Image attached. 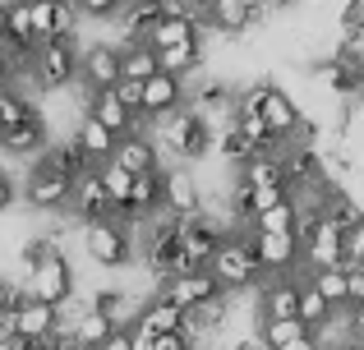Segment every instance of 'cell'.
<instances>
[{
	"mask_svg": "<svg viewBox=\"0 0 364 350\" xmlns=\"http://www.w3.org/2000/svg\"><path fill=\"white\" fill-rule=\"evenodd\" d=\"M152 143L166 148L180 162H203L217 148V129H213V120H203L194 106H180V111H171V116L152 120Z\"/></svg>",
	"mask_w": 364,
	"mask_h": 350,
	"instance_id": "6da1fadb",
	"label": "cell"
},
{
	"mask_svg": "<svg viewBox=\"0 0 364 350\" xmlns=\"http://www.w3.org/2000/svg\"><path fill=\"white\" fill-rule=\"evenodd\" d=\"M208 272H213V281L226 290V295H240V290L263 286V268H258L245 231H231L222 244H217V253L208 258Z\"/></svg>",
	"mask_w": 364,
	"mask_h": 350,
	"instance_id": "7a4b0ae2",
	"label": "cell"
},
{
	"mask_svg": "<svg viewBox=\"0 0 364 350\" xmlns=\"http://www.w3.org/2000/svg\"><path fill=\"white\" fill-rule=\"evenodd\" d=\"M235 102H245V106H254L258 116H263L267 134H272L277 143H291L295 129H300V120H304L300 102H295L286 88H277V83H249L245 92H235Z\"/></svg>",
	"mask_w": 364,
	"mask_h": 350,
	"instance_id": "3957f363",
	"label": "cell"
},
{
	"mask_svg": "<svg viewBox=\"0 0 364 350\" xmlns=\"http://www.w3.org/2000/svg\"><path fill=\"white\" fill-rule=\"evenodd\" d=\"M83 253L97 268H129V258L139 253L134 226H124L120 217H102V222H83Z\"/></svg>",
	"mask_w": 364,
	"mask_h": 350,
	"instance_id": "277c9868",
	"label": "cell"
},
{
	"mask_svg": "<svg viewBox=\"0 0 364 350\" xmlns=\"http://www.w3.org/2000/svg\"><path fill=\"white\" fill-rule=\"evenodd\" d=\"M28 79L42 92H65L79 79V46L74 37H55V42H37L33 65H28Z\"/></svg>",
	"mask_w": 364,
	"mask_h": 350,
	"instance_id": "5b68a950",
	"label": "cell"
},
{
	"mask_svg": "<svg viewBox=\"0 0 364 350\" xmlns=\"http://www.w3.org/2000/svg\"><path fill=\"white\" fill-rule=\"evenodd\" d=\"M245 235H249V249H254L258 268H263V281L267 277H295V272H304L300 240H295V235H272V231H245Z\"/></svg>",
	"mask_w": 364,
	"mask_h": 350,
	"instance_id": "8992f818",
	"label": "cell"
},
{
	"mask_svg": "<svg viewBox=\"0 0 364 350\" xmlns=\"http://www.w3.org/2000/svg\"><path fill=\"white\" fill-rule=\"evenodd\" d=\"M23 198H28V207H37V212H70L74 180L51 171V166H42V162H33L28 175H23Z\"/></svg>",
	"mask_w": 364,
	"mask_h": 350,
	"instance_id": "52a82bcc",
	"label": "cell"
},
{
	"mask_svg": "<svg viewBox=\"0 0 364 350\" xmlns=\"http://www.w3.org/2000/svg\"><path fill=\"white\" fill-rule=\"evenodd\" d=\"M74 286H79V281H74L70 258H65V253H55V258H46L42 268L28 272V286L23 290L33 300H42V305H51V309H65L74 300Z\"/></svg>",
	"mask_w": 364,
	"mask_h": 350,
	"instance_id": "ba28073f",
	"label": "cell"
},
{
	"mask_svg": "<svg viewBox=\"0 0 364 350\" xmlns=\"http://www.w3.org/2000/svg\"><path fill=\"white\" fill-rule=\"evenodd\" d=\"M152 295L171 300L176 309H194V305H203V300L226 295V290L213 281V272H208V268H198V272H171V277H161L157 286H152Z\"/></svg>",
	"mask_w": 364,
	"mask_h": 350,
	"instance_id": "9c48e42d",
	"label": "cell"
},
{
	"mask_svg": "<svg viewBox=\"0 0 364 350\" xmlns=\"http://www.w3.org/2000/svg\"><path fill=\"white\" fill-rule=\"evenodd\" d=\"M185 106V79H176V74H152V79L139 83V116L143 120H161L171 116V111Z\"/></svg>",
	"mask_w": 364,
	"mask_h": 350,
	"instance_id": "30bf717a",
	"label": "cell"
},
{
	"mask_svg": "<svg viewBox=\"0 0 364 350\" xmlns=\"http://www.w3.org/2000/svg\"><path fill=\"white\" fill-rule=\"evenodd\" d=\"M28 18H33L37 42H55V37H74L79 5L74 0H28Z\"/></svg>",
	"mask_w": 364,
	"mask_h": 350,
	"instance_id": "8fae6325",
	"label": "cell"
},
{
	"mask_svg": "<svg viewBox=\"0 0 364 350\" xmlns=\"http://www.w3.org/2000/svg\"><path fill=\"white\" fill-rule=\"evenodd\" d=\"M79 79H83V88H88V92L116 88V83H120V46L92 42L88 51L79 55Z\"/></svg>",
	"mask_w": 364,
	"mask_h": 350,
	"instance_id": "7c38bea8",
	"label": "cell"
},
{
	"mask_svg": "<svg viewBox=\"0 0 364 350\" xmlns=\"http://www.w3.org/2000/svg\"><path fill=\"white\" fill-rule=\"evenodd\" d=\"M300 281H304V272H295V277H267L258 286V323H267V318H295V309H300Z\"/></svg>",
	"mask_w": 364,
	"mask_h": 350,
	"instance_id": "4fadbf2b",
	"label": "cell"
},
{
	"mask_svg": "<svg viewBox=\"0 0 364 350\" xmlns=\"http://www.w3.org/2000/svg\"><path fill=\"white\" fill-rule=\"evenodd\" d=\"M111 162L124 166L129 175H152V171H161V148L152 143L148 129H134V134L116 138V153H111Z\"/></svg>",
	"mask_w": 364,
	"mask_h": 350,
	"instance_id": "5bb4252c",
	"label": "cell"
},
{
	"mask_svg": "<svg viewBox=\"0 0 364 350\" xmlns=\"http://www.w3.org/2000/svg\"><path fill=\"white\" fill-rule=\"evenodd\" d=\"M226 323H231V295H217V300H203V305L185 309V318H180V332H185L194 346H203L208 337H217Z\"/></svg>",
	"mask_w": 364,
	"mask_h": 350,
	"instance_id": "9a60e30c",
	"label": "cell"
},
{
	"mask_svg": "<svg viewBox=\"0 0 364 350\" xmlns=\"http://www.w3.org/2000/svg\"><path fill=\"white\" fill-rule=\"evenodd\" d=\"M0 148H5L9 157H28V162H37V157L51 148V125H46V116H42V111H33L23 125L5 129V134H0Z\"/></svg>",
	"mask_w": 364,
	"mask_h": 350,
	"instance_id": "2e32d148",
	"label": "cell"
},
{
	"mask_svg": "<svg viewBox=\"0 0 364 350\" xmlns=\"http://www.w3.org/2000/svg\"><path fill=\"white\" fill-rule=\"evenodd\" d=\"M88 116H92V120H102V125H107V129H111L116 138L134 134V129H143V116H139V111H129V106H124L116 88L88 92Z\"/></svg>",
	"mask_w": 364,
	"mask_h": 350,
	"instance_id": "e0dca14e",
	"label": "cell"
},
{
	"mask_svg": "<svg viewBox=\"0 0 364 350\" xmlns=\"http://www.w3.org/2000/svg\"><path fill=\"white\" fill-rule=\"evenodd\" d=\"M14 332L18 337H55L65 332V309H51L42 300H33L23 290V300L14 305Z\"/></svg>",
	"mask_w": 364,
	"mask_h": 350,
	"instance_id": "ac0fdd59",
	"label": "cell"
},
{
	"mask_svg": "<svg viewBox=\"0 0 364 350\" xmlns=\"http://www.w3.org/2000/svg\"><path fill=\"white\" fill-rule=\"evenodd\" d=\"M263 9H249L245 0H208V33H222V37H240L254 23H263Z\"/></svg>",
	"mask_w": 364,
	"mask_h": 350,
	"instance_id": "d6986e66",
	"label": "cell"
},
{
	"mask_svg": "<svg viewBox=\"0 0 364 350\" xmlns=\"http://www.w3.org/2000/svg\"><path fill=\"white\" fill-rule=\"evenodd\" d=\"M70 212L79 217V226L83 222H102V217H116V203H111V194L102 189V180H97V166H92L88 175L74 180V203H70Z\"/></svg>",
	"mask_w": 364,
	"mask_h": 350,
	"instance_id": "ffe728a7",
	"label": "cell"
},
{
	"mask_svg": "<svg viewBox=\"0 0 364 350\" xmlns=\"http://www.w3.org/2000/svg\"><path fill=\"white\" fill-rule=\"evenodd\" d=\"M180 318H185V309H176L171 300H161V295H148L139 305L134 327H139V332H148L152 341H157V337H166V332H180Z\"/></svg>",
	"mask_w": 364,
	"mask_h": 350,
	"instance_id": "44dd1931",
	"label": "cell"
},
{
	"mask_svg": "<svg viewBox=\"0 0 364 350\" xmlns=\"http://www.w3.org/2000/svg\"><path fill=\"white\" fill-rule=\"evenodd\" d=\"M74 148H79L83 157H88L92 166H102V162H111V153H116V134H111L102 120H92V116H83L79 125H74Z\"/></svg>",
	"mask_w": 364,
	"mask_h": 350,
	"instance_id": "7402d4cb",
	"label": "cell"
},
{
	"mask_svg": "<svg viewBox=\"0 0 364 350\" xmlns=\"http://www.w3.org/2000/svg\"><path fill=\"white\" fill-rule=\"evenodd\" d=\"M139 305H143V300H134V290H124V286H102L97 295H92L88 309H97V314L107 318L111 327H134Z\"/></svg>",
	"mask_w": 364,
	"mask_h": 350,
	"instance_id": "603a6c76",
	"label": "cell"
},
{
	"mask_svg": "<svg viewBox=\"0 0 364 350\" xmlns=\"http://www.w3.org/2000/svg\"><path fill=\"white\" fill-rule=\"evenodd\" d=\"M166 212L171 217H194L203 212V189L189 171H166Z\"/></svg>",
	"mask_w": 364,
	"mask_h": 350,
	"instance_id": "cb8c5ba5",
	"label": "cell"
},
{
	"mask_svg": "<svg viewBox=\"0 0 364 350\" xmlns=\"http://www.w3.org/2000/svg\"><path fill=\"white\" fill-rule=\"evenodd\" d=\"M161 14H166V9H161V0H124V9H120L124 42H148V33L157 28Z\"/></svg>",
	"mask_w": 364,
	"mask_h": 350,
	"instance_id": "d4e9b609",
	"label": "cell"
},
{
	"mask_svg": "<svg viewBox=\"0 0 364 350\" xmlns=\"http://www.w3.org/2000/svg\"><path fill=\"white\" fill-rule=\"evenodd\" d=\"M189 106H194L203 120H213V116L231 120V111H235V88H231V83H222V79H208V83H198V88H194V102H189Z\"/></svg>",
	"mask_w": 364,
	"mask_h": 350,
	"instance_id": "484cf974",
	"label": "cell"
},
{
	"mask_svg": "<svg viewBox=\"0 0 364 350\" xmlns=\"http://www.w3.org/2000/svg\"><path fill=\"white\" fill-rule=\"evenodd\" d=\"M235 180H245L249 189H286V171H282V153H258L235 171Z\"/></svg>",
	"mask_w": 364,
	"mask_h": 350,
	"instance_id": "4316f807",
	"label": "cell"
},
{
	"mask_svg": "<svg viewBox=\"0 0 364 350\" xmlns=\"http://www.w3.org/2000/svg\"><path fill=\"white\" fill-rule=\"evenodd\" d=\"M198 65H203V37H194V42H176V46H161V51H157V70L161 74H176V79L194 74Z\"/></svg>",
	"mask_w": 364,
	"mask_h": 350,
	"instance_id": "83f0119b",
	"label": "cell"
},
{
	"mask_svg": "<svg viewBox=\"0 0 364 350\" xmlns=\"http://www.w3.org/2000/svg\"><path fill=\"white\" fill-rule=\"evenodd\" d=\"M194 37H208V33H203V28H198L189 14H161V18H157V28L148 33V46H152V51H161V46L194 42Z\"/></svg>",
	"mask_w": 364,
	"mask_h": 350,
	"instance_id": "f1b7e54d",
	"label": "cell"
},
{
	"mask_svg": "<svg viewBox=\"0 0 364 350\" xmlns=\"http://www.w3.org/2000/svg\"><path fill=\"white\" fill-rule=\"evenodd\" d=\"M37 162L51 166V171H60V175H70V180H79V175H88V171H92V162L79 153V148H74V138H60V143L51 138V148H46Z\"/></svg>",
	"mask_w": 364,
	"mask_h": 350,
	"instance_id": "f546056e",
	"label": "cell"
},
{
	"mask_svg": "<svg viewBox=\"0 0 364 350\" xmlns=\"http://www.w3.org/2000/svg\"><path fill=\"white\" fill-rule=\"evenodd\" d=\"M152 74H157V51H152L148 42H124L120 46V79L143 83V79H152Z\"/></svg>",
	"mask_w": 364,
	"mask_h": 350,
	"instance_id": "4dcf8cb0",
	"label": "cell"
},
{
	"mask_svg": "<svg viewBox=\"0 0 364 350\" xmlns=\"http://www.w3.org/2000/svg\"><path fill=\"white\" fill-rule=\"evenodd\" d=\"M217 153H222L226 162H231L235 171H240V166L249 162V157H258L263 148H258V143H254V138L245 134L240 125H231V120H226V125H222V134H217Z\"/></svg>",
	"mask_w": 364,
	"mask_h": 350,
	"instance_id": "1f68e13d",
	"label": "cell"
},
{
	"mask_svg": "<svg viewBox=\"0 0 364 350\" xmlns=\"http://www.w3.org/2000/svg\"><path fill=\"white\" fill-rule=\"evenodd\" d=\"M300 337H309V327L300 318H267V323H258V346L263 350H286Z\"/></svg>",
	"mask_w": 364,
	"mask_h": 350,
	"instance_id": "d6a6232c",
	"label": "cell"
},
{
	"mask_svg": "<svg viewBox=\"0 0 364 350\" xmlns=\"http://www.w3.org/2000/svg\"><path fill=\"white\" fill-rule=\"evenodd\" d=\"M295 226H300V203L295 198H286V203L267 207V212L254 217V226L249 231H272V235H295Z\"/></svg>",
	"mask_w": 364,
	"mask_h": 350,
	"instance_id": "836d02e7",
	"label": "cell"
},
{
	"mask_svg": "<svg viewBox=\"0 0 364 350\" xmlns=\"http://www.w3.org/2000/svg\"><path fill=\"white\" fill-rule=\"evenodd\" d=\"M304 277L314 281V290H318L323 300H328L332 309H346L350 305V290H346V268H323V272H304Z\"/></svg>",
	"mask_w": 364,
	"mask_h": 350,
	"instance_id": "e575fe53",
	"label": "cell"
},
{
	"mask_svg": "<svg viewBox=\"0 0 364 350\" xmlns=\"http://www.w3.org/2000/svg\"><path fill=\"white\" fill-rule=\"evenodd\" d=\"M65 332H70L79 346H88V350H92V346H102V341H107V337L116 332V327H111L107 318L97 314V309H83V314L74 318V327H65Z\"/></svg>",
	"mask_w": 364,
	"mask_h": 350,
	"instance_id": "d590c367",
	"label": "cell"
},
{
	"mask_svg": "<svg viewBox=\"0 0 364 350\" xmlns=\"http://www.w3.org/2000/svg\"><path fill=\"white\" fill-rule=\"evenodd\" d=\"M33 111H37L33 97H23V92L5 88V92H0V134H5V129H14V125H23Z\"/></svg>",
	"mask_w": 364,
	"mask_h": 350,
	"instance_id": "8d00e7d4",
	"label": "cell"
},
{
	"mask_svg": "<svg viewBox=\"0 0 364 350\" xmlns=\"http://www.w3.org/2000/svg\"><path fill=\"white\" fill-rule=\"evenodd\" d=\"M97 180H102V189L111 194V203H116V212H120V203L129 198V189H134V175L124 171V166H116V162H102L97 166Z\"/></svg>",
	"mask_w": 364,
	"mask_h": 350,
	"instance_id": "74e56055",
	"label": "cell"
},
{
	"mask_svg": "<svg viewBox=\"0 0 364 350\" xmlns=\"http://www.w3.org/2000/svg\"><path fill=\"white\" fill-rule=\"evenodd\" d=\"M55 253H60V240L46 231V235H33V240L23 244V253H18V258H23V272H33V268H42L46 258H55Z\"/></svg>",
	"mask_w": 364,
	"mask_h": 350,
	"instance_id": "f35d334b",
	"label": "cell"
},
{
	"mask_svg": "<svg viewBox=\"0 0 364 350\" xmlns=\"http://www.w3.org/2000/svg\"><path fill=\"white\" fill-rule=\"evenodd\" d=\"M74 5H79V14H88V18H120L124 0H74Z\"/></svg>",
	"mask_w": 364,
	"mask_h": 350,
	"instance_id": "ab89813d",
	"label": "cell"
},
{
	"mask_svg": "<svg viewBox=\"0 0 364 350\" xmlns=\"http://www.w3.org/2000/svg\"><path fill=\"white\" fill-rule=\"evenodd\" d=\"M341 332H346V341H364V305H350L341 314Z\"/></svg>",
	"mask_w": 364,
	"mask_h": 350,
	"instance_id": "60d3db41",
	"label": "cell"
},
{
	"mask_svg": "<svg viewBox=\"0 0 364 350\" xmlns=\"http://www.w3.org/2000/svg\"><path fill=\"white\" fill-rule=\"evenodd\" d=\"M5 350H60V332L55 337H14Z\"/></svg>",
	"mask_w": 364,
	"mask_h": 350,
	"instance_id": "b9f144b4",
	"label": "cell"
},
{
	"mask_svg": "<svg viewBox=\"0 0 364 350\" xmlns=\"http://www.w3.org/2000/svg\"><path fill=\"white\" fill-rule=\"evenodd\" d=\"M346 290H350V305H364V268H360V263H350V268H346Z\"/></svg>",
	"mask_w": 364,
	"mask_h": 350,
	"instance_id": "7bdbcfd3",
	"label": "cell"
},
{
	"mask_svg": "<svg viewBox=\"0 0 364 350\" xmlns=\"http://www.w3.org/2000/svg\"><path fill=\"white\" fill-rule=\"evenodd\" d=\"M92 350H134V327H116V332H111L107 341L92 346Z\"/></svg>",
	"mask_w": 364,
	"mask_h": 350,
	"instance_id": "ee69618b",
	"label": "cell"
},
{
	"mask_svg": "<svg viewBox=\"0 0 364 350\" xmlns=\"http://www.w3.org/2000/svg\"><path fill=\"white\" fill-rule=\"evenodd\" d=\"M152 350H198V346L189 341L185 332H166V337H157V341H152Z\"/></svg>",
	"mask_w": 364,
	"mask_h": 350,
	"instance_id": "f6af8a7d",
	"label": "cell"
},
{
	"mask_svg": "<svg viewBox=\"0 0 364 350\" xmlns=\"http://www.w3.org/2000/svg\"><path fill=\"white\" fill-rule=\"evenodd\" d=\"M14 194H18V189H14V175H9L5 166H0V212H9V203H14Z\"/></svg>",
	"mask_w": 364,
	"mask_h": 350,
	"instance_id": "bcb514c9",
	"label": "cell"
},
{
	"mask_svg": "<svg viewBox=\"0 0 364 350\" xmlns=\"http://www.w3.org/2000/svg\"><path fill=\"white\" fill-rule=\"evenodd\" d=\"M116 92H120V102H124L129 111H139V83H134V79H120Z\"/></svg>",
	"mask_w": 364,
	"mask_h": 350,
	"instance_id": "7dc6e473",
	"label": "cell"
},
{
	"mask_svg": "<svg viewBox=\"0 0 364 350\" xmlns=\"http://www.w3.org/2000/svg\"><path fill=\"white\" fill-rule=\"evenodd\" d=\"M360 253H364V226H360V231H350V235H346V263H355Z\"/></svg>",
	"mask_w": 364,
	"mask_h": 350,
	"instance_id": "c3c4849f",
	"label": "cell"
},
{
	"mask_svg": "<svg viewBox=\"0 0 364 350\" xmlns=\"http://www.w3.org/2000/svg\"><path fill=\"white\" fill-rule=\"evenodd\" d=\"M295 5H300V0H263L267 14H282V9H295Z\"/></svg>",
	"mask_w": 364,
	"mask_h": 350,
	"instance_id": "681fc988",
	"label": "cell"
},
{
	"mask_svg": "<svg viewBox=\"0 0 364 350\" xmlns=\"http://www.w3.org/2000/svg\"><path fill=\"white\" fill-rule=\"evenodd\" d=\"M0 88H14V74H9V65H5V55H0Z\"/></svg>",
	"mask_w": 364,
	"mask_h": 350,
	"instance_id": "f907efd6",
	"label": "cell"
},
{
	"mask_svg": "<svg viewBox=\"0 0 364 350\" xmlns=\"http://www.w3.org/2000/svg\"><path fill=\"white\" fill-rule=\"evenodd\" d=\"M226 350H263V346H258V337H245V341H235V346H226Z\"/></svg>",
	"mask_w": 364,
	"mask_h": 350,
	"instance_id": "816d5d0a",
	"label": "cell"
},
{
	"mask_svg": "<svg viewBox=\"0 0 364 350\" xmlns=\"http://www.w3.org/2000/svg\"><path fill=\"white\" fill-rule=\"evenodd\" d=\"M323 350H355L350 341H323Z\"/></svg>",
	"mask_w": 364,
	"mask_h": 350,
	"instance_id": "f5cc1de1",
	"label": "cell"
},
{
	"mask_svg": "<svg viewBox=\"0 0 364 350\" xmlns=\"http://www.w3.org/2000/svg\"><path fill=\"white\" fill-rule=\"evenodd\" d=\"M9 37V28H5V9H0V42H5Z\"/></svg>",
	"mask_w": 364,
	"mask_h": 350,
	"instance_id": "db71d44e",
	"label": "cell"
},
{
	"mask_svg": "<svg viewBox=\"0 0 364 350\" xmlns=\"http://www.w3.org/2000/svg\"><path fill=\"white\" fill-rule=\"evenodd\" d=\"M350 346H355V350H364V341H350Z\"/></svg>",
	"mask_w": 364,
	"mask_h": 350,
	"instance_id": "11a10c76",
	"label": "cell"
},
{
	"mask_svg": "<svg viewBox=\"0 0 364 350\" xmlns=\"http://www.w3.org/2000/svg\"><path fill=\"white\" fill-rule=\"evenodd\" d=\"M355 263H360V268H364V253H360V258H355Z\"/></svg>",
	"mask_w": 364,
	"mask_h": 350,
	"instance_id": "9f6ffc18",
	"label": "cell"
},
{
	"mask_svg": "<svg viewBox=\"0 0 364 350\" xmlns=\"http://www.w3.org/2000/svg\"><path fill=\"white\" fill-rule=\"evenodd\" d=\"M360 102H364V92H360Z\"/></svg>",
	"mask_w": 364,
	"mask_h": 350,
	"instance_id": "6f0895ef",
	"label": "cell"
}]
</instances>
